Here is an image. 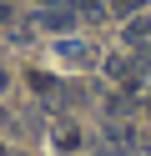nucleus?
<instances>
[{
    "label": "nucleus",
    "instance_id": "obj_1",
    "mask_svg": "<svg viewBox=\"0 0 151 156\" xmlns=\"http://www.w3.org/2000/svg\"><path fill=\"white\" fill-rule=\"evenodd\" d=\"M56 55L66 66H91V61H96V51H91L86 41H56Z\"/></svg>",
    "mask_w": 151,
    "mask_h": 156
},
{
    "label": "nucleus",
    "instance_id": "obj_2",
    "mask_svg": "<svg viewBox=\"0 0 151 156\" xmlns=\"http://www.w3.org/2000/svg\"><path fill=\"white\" fill-rule=\"evenodd\" d=\"M121 41H126V45H141V51H151V15H136V20L121 30Z\"/></svg>",
    "mask_w": 151,
    "mask_h": 156
},
{
    "label": "nucleus",
    "instance_id": "obj_3",
    "mask_svg": "<svg viewBox=\"0 0 151 156\" xmlns=\"http://www.w3.org/2000/svg\"><path fill=\"white\" fill-rule=\"evenodd\" d=\"M35 20L45 25V30H56V35H60V30H70V25H76V15H66V10H50V5H45Z\"/></svg>",
    "mask_w": 151,
    "mask_h": 156
},
{
    "label": "nucleus",
    "instance_id": "obj_4",
    "mask_svg": "<svg viewBox=\"0 0 151 156\" xmlns=\"http://www.w3.org/2000/svg\"><path fill=\"white\" fill-rule=\"evenodd\" d=\"M56 141H60V151H76V141H81V136H76V126H60V131H56Z\"/></svg>",
    "mask_w": 151,
    "mask_h": 156
},
{
    "label": "nucleus",
    "instance_id": "obj_5",
    "mask_svg": "<svg viewBox=\"0 0 151 156\" xmlns=\"http://www.w3.org/2000/svg\"><path fill=\"white\" fill-rule=\"evenodd\" d=\"M141 5H146V0H116V10L126 15V10H141Z\"/></svg>",
    "mask_w": 151,
    "mask_h": 156
},
{
    "label": "nucleus",
    "instance_id": "obj_6",
    "mask_svg": "<svg viewBox=\"0 0 151 156\" xmlns=\"http://www.w3.org/2000/svg\"><path fill=\"white\" fill-rule=\"evenodd\" d=\"M5 20H10V5H5V0H0V25H5Z\"/></svg>",
    "mask_w": 151,
    "mask_h": 156
},
{
    "label": "nucleus",
    "instance_id": "obj_7",
    "mask_svg": "<svg viewBox=\"0 0 151 156\" xmlns=\"http://www.w3.org/2000/svg\"><path fill=\"white\" fill-rule=\"evenodd\" d=\"M35 5H40V10H45V5H56V0H35Z\"/></svg>",
    "mask_w": 151,
    "mask_h": 156
},
{
    "label": "nucleus",
    "instance_id": "obj_8",
    "mask_svg": "<svg viewBox=\"0 0 151 156\" xmlns=\"http://www.w3.org/2000/svg\"><path fill=\"white\" fill-rule=\"evenodd\" d=\"M136 156H151V146H141V151H136Z\"/></svg>",
    "mask_w": 151,
    "mask_h": 156
}]
</instances>
